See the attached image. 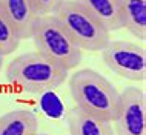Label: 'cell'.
<instances>
[{
    "mask_svg": "<svg viewBox=\"0 0 146 135\" xmlns=\"http://www.w3.org/2000/svg\"><path fill=\"white\" fill-rule=\"evenodd\" d=\"M5 77L22 94L43 95L60 88L68 80V71L35 51L13 58L5 68Z\"/></svg>",
    "mask_w": 146,
    "mask_h": 135,
    "instance_id": "1",
    "label": "cell"
},
{
    "mask_svg": "<svg viewBox=\"0 0 146 135\" xmlns=\"http://www.w3.org/2000/svg\"><path fill=\"white\" fill-rule=\"evenodd\" d=\"M69 92L76 108L97 118L114 121L121 105V95L106 77L94 69H80L69 78Z\"/></svg>",
    "mask_w": 146,
    "mask_h": 135,
    "instance_id": "2",
    "label": "cell"
},
{
    "mask_svg": "<svg viewBox=\"0 0 146 135\" xmlns=\"http://www.w3.org/2000/svg\"><path fill=\"white\" fill-rule=\"evenodd\" d=\"M31 38L38 54L56 62L66 71L74 69L82 62V49L71 40L56 15L37 17Z\"/></svg>",
    "mask_w": 146,
    "mask_h": 135,
    "instance_id": "3",
    "label": "cell"
},
{
    "mask_svg": "<svg viewBox=\"0 0 146 135\" xmlns=\"http://www.w3.org/2000/svg\"><path fill=\"white\" fill-rule=\"evenodd\" d=\"M63 29L82 51L100 52L111 38L109 32L76 0H65L54 13Z\"/></svg>",
    "mask_w": 146,
    "mask_h": 135,
    "instance_id": "4",
    "label": "cell"
},
{
    "mask_svg": "<svg viewBox=\"0 0 146 135\" xmlns=\"http://www.w3.org/2000/svg\"><path fill=\"white\" fill-rule=\"evenodd\" d=\"M106 68L118 77L131 81H145L146 49L145 45L126 40H109L100 51Z\"/></svg>",
    "mask_w": 146,
    "mask_h": 135,
    "instance_id": "5",
    "label": "cell"
},
{
    "mask_svg": "<svg viewBox=\"0 0 146 135\" xmlns=\"http://www.w3.org/2000/svg\"><path fill=\"white\" fill-rule=\"evenodd\" d=\"M121 105L112 121L115 135H146V95L137 86H126L120 92Z\"/></svg>",
    "mask_w": 146,
    "mask_h": 135,
    "instance_id": "6",
    "label": "cell"
},
{
    "mask_svg": "<svg viewBox=\"0 0 146 135\" xmlns=\"http://www.w3.org/2000/svg\"><path fill=\"white\" fill-rule=\"evenodd\" d=\"M0 9L14 26L20 40L31 37L37 20L33 0H0Z\"/></svg>",
    "mask_w": 146,
    "mask_h": 135,
    "instance_id": "7",
    "label": "cell"
},
{
    "mask_svg": "<svg viewBox=\"0 0 146 135\" xmlns=\"http://www.w3.org/2000/svg\"><path fill=\"white\" fill-rule=\"evenodd\" d=\"M83 9L92 15L109 34L123 29V20L118 0H76Z\"/></svg>",
    "mask_w": 146,
    "mask_h": 135,
    "instance_id": "8",
    "label": "cell"
},
{
    "mask_svg": "<svg viewBox=\"0 0 146 135\" xmlns=\"http://www.w3.org/2000/svg\"><path fill=\"white\" fill-rule=\"evenodd\" d=\"M68 126L71 135H115L112 121L97 118L78 108L69 111Z\"/></svg>",
    "mask_w": 146,
    "mask_h": 135,
    "instance_id": "9",
    "label": "cell"
},
{
    "mask_svg": "<svg viewBox=\"0 0 146 135\" xmlns=\"http://www.w3.org/2000/svg\"><path fill=\"white\" fill-rule=\"evenodd\" d=\"M38 130V118L28 109L11 111L0 117V135H33Z\"/></svg>",
    "mask_w": 146,
    "mask_h": 135,
    "instance_id": "10",
    "label": "cell"
},
{
    "mask_svg": "<svg viewBox=\"0 0 146 135\" xmlns=\"http://www.w3.org/2000/svg\"><path fill=\"white\" fill-rule=\"evenodd\" d=\"M123 28L134 37L145 42L146 38V0H118Z\"/></svg>",
    "mask_w": 146,
    "mask_h": 135,
    "instance_id": "11",
    "label": "cell"
},
{
    "mask_svg": "<svg viewBox=\"0 0 146 135\" xmlns=\"http://www.w3.org/2000/svg\"><path fill=\"white\" fill-rule=\"evenodd\" d=\"M19 45H20V37L15 32L11 22L6 19V15L0 9V54L3 57L11 55L13 52H15Z\"/></svg>",
    "mask_w": 146,
    "mask_h": 135,
    "instance_id": "12",
    "label": "cell"
},
{
    "mask_svg": "<svg viewBox=\"0 0 146 135\" xmlns=\"http://www.w3.org/2000/svg\"><path fill=\"white\" fill-rule=\"evenodd\" d=\"M62 2L65 0H33V6L37 17H43V15H54Z\"/></svg>",
    "mask_w": 146,
    "mask_h": 135,
    "instance_id": "13",
    "label": "cell"
},
{
    "mask_svg": "<svg viewBox=\"0 0 146 135\" xmlns=\"http://www.w3.org/2000/svg\"><path fill=\"white\" fill-rule=\"evenodd\" d=\"M3 58H5V57L0 54V72H2V69H3Z\"/></svg>",
    "mask_w": 146,
    "mask_h": 135,
    "instance_id": "14",
    "label": "cell"
},
{
    "mask_svg": "<svg viewBox=\"0 0 146 135\" xmlns=\"http://www.w3.org/2000/svg\"><path fill=\"white\" fill-rule=\"evenodd\" d=\"M33 135H49V134H43V132H40V130H37V132L33 134Z\"/></svg>",
    "mask_w": 146,
    "mask_h": 135,
    "instance_id": "15",
    "label": "cell"
}]
</instances>
